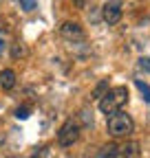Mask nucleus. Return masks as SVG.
Instances as JSON below:
<instances>
[{"label": "nucleus", "mask_w": 150, "mask_h": 158, "mask_svg": "<svg viewBox=\"0 0 150 158\" xmlns=\"http://www.w3.org/2000/svg\"><path fill=\"white\" fill-rule=\"evenodd\" d=\"M106 130L110 136H115V138H126L135 132V121L130 118V114L117 110L115 114H110L108 116V121H106Z\"/></svg>", "instance_id": "f257e3e1"}, {"label": "nucleus", "mask_w": 150, "mask_h": 158, "mask_svg": "<svg viewBox=\"0 0 150 158\" xmlns=\"http://www.w3.org/2000/svg\"><path fill=\"white\" fill-rule=\"evenodd\" d=\"M126 101H128V88H126V86L108 88V92L99 99V110H102L106 116H110V114H115Z\"/></svg>", "instance_id": "f03ea898"}, {"label": "nucleus", "mask_w": 150, "mask_h": 158, "mask_svg": "<svg viewBox=\"0 0 150 158\" xmlns=\"http://www.w3.org/2000/svg\"><path fill=\"white\" fill-rule=\"evenodd\" d=\"M80 132H82L80 123L75 121V118H66L64 125H62L60 132H58V143H60L62 147H71V145L80 138Z\"/></svg>", "instance_id": "7ed1b4c3"}, {"label": "nucleus", "mask_w": 150, "mask_h": 158, "mask_svg": "<svg viewBox=\"0 0 150 158\" xmlns=\"http://www.w3.org/2000/svg\"><path fill=\"white\" fill-rule=\"evenodd\" d=\"M102 18L108 24H117L121 20V0H106L102 7Z\"/></svg>", "instance_id": "20e7f679"}, {"label": "nucleus", "mask_w": 150, "mask_h": 158, "mask_svg": "<svg viewBox=\"0 0 150 158\" xmlns=\"http://www.w3.org/2000/svg\"><path fill=\"white\" fill-rule=\"evenodd\" d=\"M62 37L68 40V42H77V40H84V31L77 22H64L62 29H60Z\"/></svg>", "instance_id": "39448f33"}, {"label": "nucleus", "mask_w": 150, "mask_h": 158, "mask_svg": "<svg viewBox=\"0 0 150 158\" xmlns=\"http://www.w3.org/2000/svg\"><path fill=\"white\" fill-rule=\"evenodd\" d=\"M117 158H139V143L128 141L124 145H117Z\"/></svg>", "instance_id": "423d86ee"}, {"label": "nucleus", "mask_w": 150, "mask_h": 158, "mask_svg": "<svg viewBox=\"0 0 150 158\" xmlns=\"http://www.w3.org/2000/svg\"><path fill=\"white\" fill-rule=\"evenodd\" d=\"M15 73L11 70V68H7V70H2L0 73V88L2 90H11L13 86H15Z\"/></svg>", "instance_id": "0eeeda50"}, {"label": "nucleus", "mask_w": 150, "mask_h": 158, "mask_svg": "<svg viewBox=\"0 0 150 158\" xmlns=\"http://www.w3.org/2000/svg\"><path fill=\"white\" fill-rule=\"evenodd\" d=\"M95 158H117V143H108V145L99 147Z\"/></svg>", "instance_id": "6e6552de"}, {"label": "nucleus", "mask_w": 150, "mask_h": 158, "mask_svg": "<svg viewBox=\"0 0 150 158\" xmlns=\"http://www.w3.org/2000/svg\"><path fill=\"white\" fill-rule=\"evenodd\" d=\"M106 92H108V79H102V81L95 86V90H93V99H97V101H99Z\"/></svg>", "instance_id": "1a4fd4ad"}, {"label": "nucleus", "mask_w": 150, "mask_h": 158, "mask_svg": "<svg viewBox=\"0 0 150 158\" xmlns=\"http://www.w3.org/2000/svg\"><path fill=\"white\" fill-rule=\"evenodd\" d=\"M24 53H27V48H24V46H22L20 42L11 44V57H13V59H20V57H22Z\"/></svg>", "instance_id": "9d476101"}, {"label": "nucleus", "mask_w": 150, "mask_h": 158, "mask_svg": "<svg viewBox=\"0 0 150 158\" xmlns=\"http://www.w3.org/2000/svg\"><path fill=\"white\" fill-rule=\"evenodd\" d=\"M135 86H137V88H139V90H141V92L146 94V99H148V103H150V86H148V84H143L141 79H135Z\"/></svg>", "instance_id": "9b49d317"}, {"label": "nucleus", "mask_w": 150, "mask_h": 158, "mask_svg": "<svg viewBox=\"0 0 150 158\" xmlns=\"http://www.w3.org/2000/svg\"><path fill=\"white\" fill-rule=\"evenodd\" d=\"M20 7L24 11H33L35 9V0H20Z\"/></svg>", "instance_id": "f8f14e48"}, {"label": "nucleus", "mask_w": 150, "mask_h": 158, "mask_svg": "<svg viewBox=\"0 0 150 158\" xmlns=\"http://www.w3.org/2000/svg\"><path fill=\"white\" fill-rule=\"evenodd\" d=\"M139 68L150 73V57H141V59H139Z\"/></svg>", "instance_id": "ddd939ff"}, {"label": "nucleus", "mask_w": 150, "mask_h": 158, "mask_svg": "<svg viewBox=\"0 0 150 158\" xmlns=\"http://www.w3.org/2000/svg\"><path fill=\"white\" fill-rule=\"evenodd\" d=\"M29 116V108H18L15 110V118H27Z\"/></svg>", "instance_id": "4468645a"}, {"label": "nucleus", "mask_w": 150, "mask_h": 158, "mask_svg": "<svg viewBox=\"0 0 150 158\" xmlns=\"http://www.w3.org/2000/svg\"><path fill=\"white\" fill-rule=\"evenodd\" d=\"M75 5H77V9H86L88 7V0H73Z\"/></svg>", "instance_id": "2eb2a0df"}]
</instances>
